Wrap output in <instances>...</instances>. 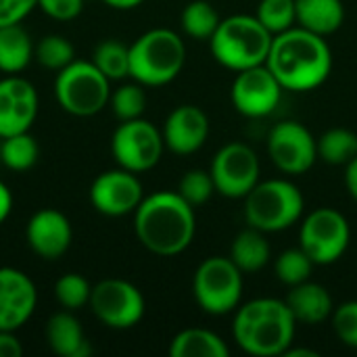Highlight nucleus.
I'll use <instances>...</instances> for the list:
<instances>
[{"label":"nucleus","mask_w":357,"mask_h":357,"mask_svg":"<svg viewBox=\"0 0 357 357\" xmlns=\"http://www.w3.org/2000/svg\"><path fill=\"white\" fill-rule=\"evenodd\" d=\"M266 67L289 92H312L333 71V50L324 36L299 25L274 36Z\"/></svg>","instance_id":"f257e3e1"},{"label":"nucleus","mask_w":357,"mask_h":357,"mask_svg":"<svg viewBox=\"0 0 357 357\" xmlns=\"http://www.w3.org/2000/svg\"><path fill=\"white\" fill-rule=\"evenodd\" d=\"M134 232L138 243L153 255L176 257L195 241V207L178 190H157L144 197L134 211Z\"/></svg>","instance_id":"f03ea898"},{"label":"nucleus","mask_w":357,"mask_h":357,"mask_svg":"<svg viewBox=\"0 0 357 357\" xmlns=\"http://www.w3.org/2000/svg\"><path fill=\"white\" fill-rule=\"evenodd\" d=\"M297 320L284 299L257 297L241 303L232 320V339L253 357L284 356L295 343Z\"/></svg>","instance_id":"7ed1b4c3"},{"label":"nucleus","mask_w":357,"mask_h":357,"mask_svg":"<svg viewBox=\"0 0 357 357\" xmlns=\"http://www.w3.org/2000/svg\"><path fill=\"white\" fill-rule=\"evenodd\" d=\"M186 65V44L167 27H153L130 46V77L144 88L172 84Z\"/></svg>","instance_id":"20e7f679"},{"label":"nucleus","mask_w":357,"mask_h":357,"mask_svg":"<svg viewBox=\"0 0 357 357\" xmlns=\"http://www.w3.org/2000/svg\"><path fill=\"white\" fill-rule=\"evenodd\" d=\"M272 40L274 36L255 15L238 13L220 21L215 33L209 40V50L222 67L238 73L264 65Z\"/></svg>","instance_id":"39448f33"},{"label":"nucleus","mask_w":357,"mask_h":357,"mask_svg":"<svg viewBox=\"0 0 357 357\" xmlns=\"http://www.w3.org/2000/svg\"><path fill=\"white\" fill-rule=\"evenodd\" d=\"M243 203L247 226L266 234L284 232L305 215V197L289 178L259 180Z\"/></svg>","instance_id":"423d86ee"},{"label":"nucleus","mask_w":357,"mask_h":357,"mask_svg":"<svg viewBox=\"0 0 357 357\" xmlns=\"http://www.w3.org/2000/svg\"><path fill=\"white\" fill-rule=\"evenodd\" d=\"M111 79L92 63L75 59L54 77L56 105L73 117H94L111 100Z\"/></svg>","instance_id":"0eeeda50"},{"label":"nucleus","mask_w":357,"mask_h":357,"mask_svg":"<svg viewBox=\"0 0 357 357\" xmlns=\"http://www.w3.org/2000/svg\"><path fill=\"white\" fill-rule=\"evenodd\" d=\"M243 276L230 257L213 255L203 259L192 276V295L201 312L209 316L234 314L243 301Z\"/></svg>","instance_id":"6e6552de"},{"label":"nucleus","mask_w":357,"mask_h":357,"mask_svg":"<svg viewBox=\"0 0 357 357\" xmlns=\"http://www.w3.org/2000/svg\"><path fill=\"white\" fill-rule=\"evenodd\" d=\"M349 220L335 207H318L299 222V247L316 266L337 264L349 249Z\"/></svg>","instance_id":"1a4fd4ad"},{"label":"nucleus","mask_w":357,"mask_h":357,"mask_svg":"<svg viewBox=\"0 0 357 357\" xmlns=\"http://www.w3.org/2000/svg\"><path fill=\"white\" fill-rule=\"evenodd\" d=\"M94 318L111 331H130L144 318L142 291L123 278H105L92 287L90 303Z\"/></svg>","instance_id":"9d476101"},{"label":"nucleus","mask_w":357,"mask_h":357,"mask_svg":"<svg viewBox=\"0 0 357 357\" xmlns=\"http://www.w3.org/2000/svg\"><path fill=\"white\" fill-rule=\"evenodd\" d=\"M165 151L161 130L144 117L121 121L111 136V155L128 172L144 174L159 165Z\"/></svg>","instance_id":"9b49d317"},{"label":"nucleus","mask_w":357,"mask_h":357,"mask_svg":"<svg viewBox=\"0 0 357 357\" xmlns=\"http://www.w3.org/2000/svg\"><path fill=\"white\" fill-rule=\"evenodd\" d=\"M211 178L218 195L238 201L245 199L261 180V163L257 153L245 142L224 144L211 161Z\"/></svg>","instance_id":"f8f14e48"},{"label":"nucleus","mask_w":357,"mask_h":357,"mask_svg":"<svg viewBox=\"0 0 357 357\" xmlns=\"http://www.w3.org/2000/svg\"><path fill=\"white\" fill-rule=\"evenodd\" d=\"M270 161L284 176H301L318 161V138L299 121H278L266 140Z\"/></svg>","instance_id":"ddd939ff"},{"label":"nucleus","mask_w":357,"mask_h":357,"mask_svg":"<svg viewBox=\"0 0 357 357\" xmlns=\"http://www.w3.org/2000/svg\"><path fill=\"white\" fill-rule=\"evenodd\" d=\"M284 88L264 65L238 71L230 86V102L236 113L249 119H264L280 105Z\"/></svg>","instance_id":"4468645a"},{"label":"nucleus","mask_w":357,"mask_h":357,"mask_svg":"<svg viewBox=\"0 0 357 357\" xmlns=\"http://www.w3.org/2000/svg\"><path fill=\"white\" fill-rule=\"evenodd\" d=\"M88 199L100 215L123 218L134 215L144 199V188L138 174L117 165L115 169H107L92 180Z\"/></svg>","instance_id":"2eb2a0df"},{"label":"nucleus","mask_w":357,"mask_h":357,"mask_svg":"<svg viewBox=\"0 0 357 357\" xmlns=\"http://www.w3.org/2000/svg\"><path fill=\"white\" fill-rule=\"evenodd\" d=\"M40 111V96L36 86L17 75L0 79V138L29 132Z\"/></svg>","instance_id":"dca6fc26"},{"label":"nucleus","mask_w":357,"mask_h":357,"mask_svg":"<svg viewBox=\"0 0 357 357\" xmlns=\"http://www.w3.org/2000/svg\"><path fill=\"white\" fill-rule=\"evenodd\" d=\"M38 307L36 282L21 270L0 268V331L17 333L23 328Z\"/></svg>","instance_id":"f3484780"},{"label":"nucleus","mask_w":357,"mask_h":357,"mask_svg":"<svg viewBox=\"0 0 357 357\" xmlns=\"http://www.w3.org/2000/svg\"><path fill=\"white\" fill-rule=\"evenodd\" d=\"M25 241L27 247L46 261L61 259L71 243H73V228L69 218L52 207L36 211L25 226Z\"/></svg>","instance_id":"a211bd4d"},{"label":"nucleus","mask_w":357,"mask_h":357,"mask_svg":"<svg viewBox=\"0 0 357 357\" xmlns=\"http://www.w3.org/2000/svg\"><path fill=\"white\" fill-rule=\"evenodd\" d=\"M211 123L209 115L197 105L176 107L161 128L165 149L178 157H188L201 151L209 138Z\"/></svg>","instance_id":"6ab92c4d"},{"label":"nucleus","mask_w":357,"mask_h":357,"mask_svg":"<svg viewBox=\"0 0 357 357\" xmlns=\"http://www.w3.org/2000/svg\"><path fill=\"white\" fill-rule=\"evenodd\" d=\"M284 301L291 314L295 316L297 324L316 326L328 320L335 312V301L328 289L320 282H314L312 278L291 287Z\"/></svg>","instance_id":"aec40b11"},{"label":"nucleus","mask_w":357,"mask_h":357,"mask_svg":"<svg viewBox=\"0 0 357 357\" xmlns=\"http://www.w3.org/2000/svg\"><path fill=\"white\" fill-rule=\"evenodd\" d=\"M44 335H46V343L54 356L88 357L92 351L86 341L79 320L69 310H63V312H56L54 316H50V320L46 322Z\"/></svg>","instance_id":"412c9836"},{"label":"nucleus","mask_w":357,"mask_h":357,"mask_svg":"<svg viewBox=\"0 0 357 357\" xmlns=\"http://www.w3.org/2000/svg\"><path fill=\"white\" fill-rule=\"evenodd\" d=\"M297 25L318 36H331L345 23L343 0H295Z\"/></svg>","instance_id":"4be33fe9"},{"label":"nucleus","mask_w":357,"mask_h":357,"mask_svg":"<svg viewBox=\"0 0 357 357\" xmlns=\"http://www.w3.org/2000/svg\"><path fill=\"white\" fill-rule=\"evenodd\" d=\"M228 257L238 266L243 274L261 272L272 259V247H270L268 234L257 228L247 226L234 236Z\"/></svg>","instance_id":"5701e85b"},{"label":"nucleus","mask_w":357,"mask_h":357,"mask_svg":"<svg viewBox=\"0 0 357 357\" xmlns=\"http://www.w3.org/2000/svg\"><path fill=\"white\" fill-rule=\"evenodd\" d=\"M172 357H230L228 343L207 328H184L169 341Z\"/></svg>","instance_id":"b1692460"},{"label":"nucleus","mask_w":357,"mask_h":357,"mask_svg":"<svg viewBox=\"0 0 357 357\" xmlns=\"http://www.w3.org/2000/svg\"><path fill=\"white\" fill-rule=\"evenodd\" d=\"M33 42L21 23L0 27V71L17 75L25 71L33 59Z\"/></svg>","instance_id":"393cba45"},{"label":"nucleus","mask_w":357,"mask_h":357,"mask_svg":"<svg viewBox=\"0 0 357 357\" xmlns=\"http://www.w3.org/2000/svg\"><path fill=\"white\" fill-rule=\"evenodd\" d=\"M220 21H222V17L209 0H190L182 8V15H180L182 31L188 38L201 40V42L211 40Z\"/></svg>","instance_id":"a878e982"},{"label":"nucleus","mask_w":357,"mask_h":357,"mask_svg":"<svg viewBox=\"0 0 357 357\" xmlns=\"http://www.w3.org/2000/svg\"><path fill=\"white\" fill-rule=\"evenodd\" d=\"M357 157V134L349 128H331L318 138V159L328 165L345 167Z\"/></svg>","instance_id":"bb28decb"},{"label":"nucleus","mask_w":357,"mask_h":357,"mask_svg":"<svg viewBox=\"0 0 357 357\" xmlns=\"http://www.w3.org/2000/svg\"><path fill=\"white\" fill-rule=\"evenodd\" d=\"M40 146L29 132L0 138V163L10 172H27L36 165Z\"/></svg>","instance_id":"cd10ccee"},{"label":"nucleus","mask_w":357,"mask_h":357,"mask_svg":"<svg viewBox=\"0 0 357 357\" xmlns=\"http://www.w3.org/2000/svg\"><path fill=\"white\" fill-rule=\"evenodd\" d=\"M111 82L130 77V46L119 40H102L90 59Z\"/></svg>","instance_id":"c85d7f7f"},{"label":"nucleus","mask_w":357,"mask_h":357,"mask_svg":"<svg viewBox=\"0 0 357 357\" xmlns=\"http://www.w3.org/2000/svg\"><path fill=\"white\" fill-rule=\"evenodd\" d=\"M316 264L312 261V257L301 249V247H293V249H284L282 253H278L276 261H274V274L276 278L284 284V287H295L301 284L305 280L312 278Z\"/></svg>","instance_id":"c756f323"},{"label":"nucleus","mask_w":357,"mask_h":357,"mask_svg":"<svg viewBox=\"0 0 357 357\" xmlns=\"http://www.w3.org/2000/svg\"><path fill=\"white\" fill-rule=\"evenodd\" d=\"M33 59L50 71H61L69 63L75 61V48L73 44L61 36V33H48L42 36L33 46Z\"/></svg>","instance_id":"7c9ffc66"},{"label":"nucleus","mask_w":357,"mask_h":357,"mask_svg":"<svg viewBox=\"0 0 357 357\" xmlns=\"http://www.w3.org/2000/svg\"><path fill=\"white\" fill-rule=\"evenodd\" d=\"M109 107H111L113 115L119 121H130V119L142 117L144 111H146V92H144V86L138 84V82L121 84L119 88H115L111 92Z\"/></svg>","instance_id":"2f4dec72"},{"label":"nucleus","mask_w":357,"mask_h":357,"mask_svg":"<svg viewBox=\"0 0 357 357\" xmlns=\"http://www.w3.org/2000/svg\"><path fill=\"white\" fill-rule=\"evenodd\" d=\"M255 17L272 36H278L297 25L295 0H259Z\"/></svg>","instance_id":"473e14b6"},{"label":"nucleus","mask_w":357,"mask_h":357,"mask_svg":"<svg viewBox=\"0 0 357 357\" xmlns=\"http://www.w3.org/2000/svg\"><path fill=\"white\" fill-rule=\"evenodd\" d=\"M90 293H92V284L75 272L63 274L56 282H54V297L56 303L63 310L69 312H77L84 305L90 303Z\"/></svg>","instance_id":"72a5a7b5"},{"label":"nucleus","mask_w":357,"mask_h":357,"mask_svg":"<svg viewBox=\"0 0 357 357\" xmlns=\"http://www.w3.org/2000/svg\"><path fill=\"white\" fill-rule=\"evenodd\" d=\"M178 192L182 195L184 201H188L195 209L205 205L207 201H211L213 195H218L215 190V184H213V178H211V172L209 169H201V167H195V169H188L180 182H178Z\"/></svg>","instance_id":"f704fd0d"},{"label":"nucleus","mask_w":357,"mask_h":357,"mask_svg":"<svg viewBox=\"0 0 357 357\" xmlns=\"http://www.w3.org/2000/svg\"><path fill=\"white\" fill-rule=\"evenodd\" d=\"M331 322H333V331L337 339L345 347L357 349V299L335 305Z\"/></svg>","instance_id":"c9c22d12"},{"label":"nucleus","mask_w":357,"mask_h":357,"mask_svg":"<svg viewBox=\"0 0 357 357\" xmlns=\"http://www.w3.org/2000/svg\"><path fill=\"white\" fill-rule=\"evenodd\" d=\"M38 8L54 21H73L84 10V0H38Z\"/></svg>","instance_id":"e433bc0d"},{"label":"nucleus","mask_w":357,"mask_h":357,"mask_svg":"<svg viewBox=\"0 0 357 357\" xmlns=\"http://www.w3.org/2000/svg\"><path fill=\"white\" fill-rule=\"evenodd\" d=\"M33 8H38V0H0V27L23 23Z\"/></svg>","instance_id":"4c0bfd02"},{"label":"nucleus","mask_w":357,"mask_h":357,"mask_svg":"<svg viewBox=\"0 0 357 357\" xmlns=\"http://www.w3.org/2000/svg\"><path fill=\"white\" fill-rule=\"evenodd\" d=\"M23 345L13 331H0V357H21Z\"/></svg>","instance_id":"58836bf2"},{"label":"nucleus","mask_w":357,"mask_h":357,"mask_svg":"<svg viewBox=\"0 0 357 357\" xmlns=\"http://www.w3.org/2000/svg\"><path fill=\"white\" fill-rule=\"evenodd\" d=\"M13 205H15L13 192H10V188L0 180V226L10 218V213H13Z\"/></svg>","instance_id":"ea45409f"},{"label":"nucleus","mask_w":357,"mask_h":357,"mask_svg":"<svg viewBox=\"0 0 357 357\" xmlns=\"http://www.w3.org/2000/svg\"><path fill=\"white\" fill-rule=\"evenodd\" d=\"M345 188H347L349 197L357 203V157H354L345 165Z\"/></svg>","instance_id":"a19ab883"},{"label":"nucleus","mask_w":357,"mask_h":357,"mask_svg":"<svg viewBox=\"0 0 357 357\" xmlns=\"http://www.w3.org/2000/svg\"><path fill=\"white\" fill-rule=\"evenodd\" d=\"M100 2L115 10H132V8H138L144 0H100Z\"/></svg>","instance_id":"79ce46f5"},{"label":"nucleus","mask_w":357,"mask_h":357,"mask_svg":"<svg viewBox=\"0 0 357 357\" xmlns=\"http://www.w3.org/2000/svg\"><path fill=\"white\" fill-rule=\"evenodd\" d=\"M287 357H297V356H307V357H318V351H314V349H297V347H293L291 345V349L284 354Z\"/></svg>","instance_id":"37998d69"}]
</instances>
